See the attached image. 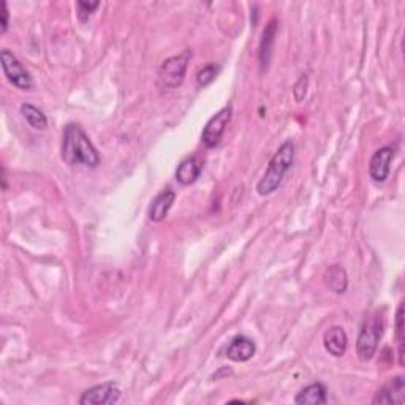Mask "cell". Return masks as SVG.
Masks as SVG:
<instances>
[{
	"label": "cell",
	"mask_w": 405,
	"mask_h": 405,
	"mask_svg": "<svg viewBox=\"0 0 405 405\" xmlns=\"http://www.w3.org/2000/svg\"><path fill=\"white\" fill-rule=\"evenodd\" d=\"M62 160L67 165H84L87 168H97L100 154L89 136L80 125L68 124L62 136Z\"/></svg>",
	"instance_id": "6da1fadb"
},
{
	"label": "cell",
	"mask_w": 405,
	"mask_h": 405,
	"mask_svg": "<svg viewBox=\"0 0 405 405\" xmlns=\"http://www.w3.org/2000/svg\"><path fill=\"white\" fill-rule=\"evenodd\" d=\"M293 160H295L293 142L285 141L284 145L277 149V152L274 154V157L271 159L270 166H267L265 176L261 177L258 182L257 192L261 196H266L276 192L279 186H281L285 172H287L291 168V165H293Z\"/></svg>",
	"instance_id": "7a4b0ae2"
},
{
	"label": "cell",
	"mask_w": 405,
	"mask_h": 405,
	"mask_svg": "<svg viewBox=\"0 0 405 405\" xmlns=\"http://www.w3.org/2000/svg\"><path fill=\"white\" fill-rule=\"evenodd\" d=\"M385 331V317L380 312L371 315L362 325L358 341H356V355L361 361H369L374 358L378 348V342Z\"/></svg>",
	"instance_id": "3957f363"
},
{
	"label": "cell",
	"mask_w": 405,
	"mask_h": 405,
	"mask_svg": "<svg viewBox=\"0 0 405 405\" xmlns=\"http://www.w3.org/2000/svg\"><path fill=\"white\" fill-rule=\"evenodd\" d=\"M192 52L189 50L182 54L166 59L159 70V84L166 89H176L182 84Z\"/></svg>",
	"instance_id": "277c9868"
},
{
	"label": "cell",
	"mask_w": 405,
	"mask_h": 405,
	"mask_svg": "<svg viewBox=\"0 0 405 405\" xmlns=\"http://www.w3.org/2000/svg\"><path fill=\"white\" fill-rule=\"evenodd\" d=\"M0 61H2L3 73L11 84L21 89V91H32L34 87L32 76L26 68H24V65L17 61L13 52L3 50L0 52Z\"/></svg>",
	"instance_id": "5b68a950"
},
{
	"label": "cell",
	"mask_w": 405,
	"mask_h": 405,
	"mask_svg": "<svg viewBox=\"0 0 405 405\" xmlns=\"http://www.w3.org/2000/svg\"><path fill=\"white\" fill-rule=\"evenodd\" d=\"M231 121V106H225V108L220 110L216 116H212L209 119V122L206 124L205 130H202L201 140L205 142L206 147H216L222 136L225 133L226 127Z\"/></svg>",
	"instance_id": "8992f818"
},
{
	"label": "cell",
	"mask_w": 405,
	"mask_h": 405,
	"mask_svg": "<svg viewBox=\"0 0 405 405\" xmlns=\"http://www.w3.org/2000/svg\"><path fill=\"white\" fill-rule=\"evenodd\" d=\"M121 399V390L115 382H106L82 392L81 405H112Z\"/></svg>",
	"instance_id": "52a82bcc"
},
{
	"label": "cell",
	"mask_w": 405,
	"mask_h": 405,
	"mask_svg": "<svg viewBox=\"0 0 405 405\" xmlns=\"http://www.w3.org/2000/svg\"><path fill=\"white\" fill-rule=\"evenodd\" d=\"M392 159H395V149L392 147H382L374 154L371 163H369V175L374 182L382 184L388 179Z\"/></svg>",
	"instance_id": "ba28073f"
},
{
	"label": "cell",
	"mask_w": 405,
	"mask_h": 405,
	"mask_svg": "<svg viewBox=\"0 0 405 405\" xmlns=\"http://www.w3.org/2000/svg\"><path fill=\"white\" fill-rule=\"evenodd\" d=\"M257 353V345L246 336H236L225 348V356L235 362H246Z\"/></svg>",
	"instance_id": "9c48e42d"
},
{
	"label": "cell",
	"mask_w": 405,
	"mask_h": 405,
	"mask_svg": "<svg viewBox=\"0 0 405 405\" xmlns=\"http://www.w3.org/2000/svg\"><path fill=\"white\" fill-rule=\"evenodd\" d=\"M404 395H405V380L404 377L392 378L391 382L383 386L377 395H375L372 404L375 405H390V404H404Z\"/></svg>",
	"instance_id": "30bf717a"
},
{
	"label": "cell",
	"mask_w": 405,
	"mask_h": 405,
	"mask_svg": "<svg viewBox=\"0 0 405 405\" xmlns=\"http://www.w3.org/2000/svg\"><path fill=\"white\" fill-rule=\"evenodd\" d=\"M323 345L326 351L336 358H341L347 351L348 336L342 326H331L330 330L325 332Z\"/></svg>",
	"instance_id": "8fae6325"
},
{
	"label": "cell",
	"mask_w": 405,
	"mask_h": 405,
	"mask_svg": "<svg viewBox=\"0 0 405 405\" xmlns=\"http://www.w3.org/2000/svg\"><path fill=\"white\" fill-rule=\"evenodd\" d=\"M175 200H176L175 190H171L170 187L163 189L162 192L154 198L151 207H149V219H151L152 222H162V220L168 216Z\"/></svg>",
	"instance_id": "7c38bea8"
},
{
	"label": "cell",
	"mask_w": 405,
	"mask_h": 405,
	"mask_svg": "<svg viewBox=\"0 0 405 405\" xmlns=\"http://www.w3.org/2000/svg\"><path fill=\"white\" fill-rule=\"evenodd\" d=\"M202 171V159L198 156L189 157L186 160H182L179 168L176 170V181L181 184V186H190L196 179H198Z\"/></svg>",
	"instance_id": "4fadbf2b"
},
{
	"label": "cell",
	"mask_w": 405,
	"mask_h": 405,
	"mask_svg": "<svg viewBox=\"0 0 405 405\" xmlns=\"http://www.w3.org/2000/svg\"><path fill=\"white\" fill-rule=\"evenodd\" d=\"M325 284H326V287L332 291V293L342 295L347 291V287H348L347 272H345L344 267H341L339 265L330 266L325 272Z\"/></svg>",
	"instance_id": "5bb4252c"
},
{
	"label": "cell",
	"mask_w": 405,
	"mask_h": 405,
	"mask_svg": "<svg viewBox=\"0 0 405 405\" xmlns=\"http://www.w3.org/2000/svg\"><path fill=\"white\" fill-rule=\"evenodd\" d=\"M277 21L276 20H271L270 24H267L265 32H263V37H261L260 41V62H261V67L267 68V65L271 62V56H272V45H274V40H276V35H277Z\"/></svg>",
	"instance_id": "9a60e30c"
},
{
	"label": "cell",
	"mask_w": 405,
	"mask_h": 405,
	"mask_svg": "<svg viewBox=\"0 0 405 405\" xmlns=\"http://www.w3.org/2000/svg\"><path fill=\"white\" fill-rule=\"evenodd\" d=\"M295 402L300 405H323L326 404V388L321 383H312L297 392Z\"/></svg>",
	"instance_id": "2e32d148"
},
{
	"label": "cell",
	"mask_w": 405,
	"mask_h": 405,
	"mask_svg": "<svg viewBox=\"0 0 405 405\" xmlns=\"http://www.w3.org/2000/svg\"><path fill=\"white\" fill-rule=\"evenodd\" d=\"M21 115L26 119L27 124L35 130H45L47 127V119L43 115V111L38 110L37 106L31 103L21 105Z\"/></svg>",
	"instance_id": "e0dca14e"
},
{
	"label": "cell",
	"mask_w": 405,
	"mask_h": 405,
	"mask_svg": "<svg viewBox=\"0 0 405 405\" xmlns=\"http://www.w3.org/2000/svg\"><path fill=\"white\" fill-rule=\"evenodd\" d=\"M219 73V67L216 64H209L206 65L205 68H201L196 75V82H198L200 87H206L209 86L211 82L216 80V76Z\"/></svg>",
	"instance_id": "ac0fdd59"
},
{
	"label": "cell",
	"mask_w": 405,
	"mask_h": 405,
	"mask_svg": "<svg viewBox=\"0 0 405 405\" xmlns=\"http://www.w3.org/2000/svg\"><path fill=\"white\" fill-rule=\"evenodd\" d=\"M76 7H78V17L81 22H86L89 17L92 16V13L95 10L100 7V2H78L76 3Z\"/></svg>",
	"instance_id": "d6986e66"
},
{
	"label": "cell",
	"mask_w": 405,
	"mask_h": 405,
	"mask_svg": "<svg viewBox=\"0 0 405 405\" xmlns=\"http://www.w3.org/2000/svg\"><path fill=\"white\" fill-rule=\"evenodd\" d=\"M396 337L399 347L404 345V302L399 304L397 315H396Z\"/></svg>",
	"instance_id": "ffe728a7"
},
{
	"label": "cell",
	"mask_w": 405,
	"mask_h": 405,
	"mask_svg": "<svg viewBox=\"0 0 405 405\" xmlns=\"http://www.w3.org/2000/svg\"><path fill=\"white\" fill-rule=\"evenodd\" d=\"M307 76L306 75H302L300 80H297V82L295 84V89H293V94H295V100L296 101H302L304 97H306V92H307Z\"/></svg>",
	"instance_id": "44dd1931"
},
{
	"label": "cell",
	"mask_w": 405,
	"mask_h": 405,
	"mask_svg": "<svg viewBox=\"0 0 405 405\" xmlns=\"http://www.w3.org/2000/svg\"><path fill=\"white\" fill-rule=\"evenodd\" d=\"M0 34H7L8 31V5L7 2H0Z\"/></svg>",
	"instance_id": "7402d4cb"
}]
</instances>
